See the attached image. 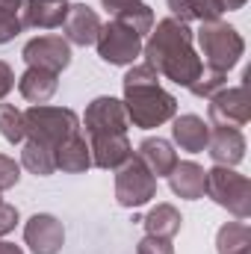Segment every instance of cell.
Instances as JSON below:
<instances>
[{
  "label": "cell",
  "mask_w": 251,
  "mask_h": 254,
  "mask_svg": "<svg viewBox=\"0 0 251 254\" xmlns=\"http://www.w3.org/2000/svg\"><path fill=\"white\" fill-rule=\"evenodd\" d=\"M198 45H201L204 60H207V68H216L225 74H228V68L240 63V57L246 51L243 36L222 21H204L198 30Z\"/></svg>",
  "instance_id": "cell-4"
},
{
  "label": "cell",
  "mask_w": 251,
  "mask_h": 254,
  "mask_svg": "<svg viewBox=\"0 0 251 254\" xmlns=\"http://www.w3.org/2000/svg\"><path fill=\"white\" fill-rule=\"evenodd\" d=\"M222 89H225V71H216V68H201V74L189 86V92L198 98H213Z\"/></svg>",
  "instance_id": "cell-26"
},
{
  "label": "cell",
  "mask_w": 251,
  "mask_h": 254,
  "mask_svg": "<svg viewBox=\"0 0 251 254\" xmlns=\"http://www.w3.org/2000/svg\"><path fill=\"white\" fill-rule=\"evenodd\" d=\"M0 133L6 142H24L27 130H24V113L15 110L12 104H0Z\"/></svg>",
  "instance_id": "cell-25"
},
{
  "label": "cell",
  "mask_w": 251,
  "mask_h": 254,
  "mask_svg": "<svg viewBox=\"0 0 251 254\" xmlns=\"http://www.w3.org/2000/svg\"><path fill=\"white\" fill-rule=\"evenodd\" d=\"M207 154L216 166H237L246 157V136L240 127H213L207 139Z\"/></svg>",
  "instance_id": "cell-12"
},
{
  "label": "cell",
  "mask_w": 251,
  "mask_h": 254,
  "mask_svg": "<svg viewBox=\"0 0 251 254\" xmlns=\"http://www.w3.org/2000/svg\"><path fill=\"white\" fill-rule=\"evenodd\" d=\"M95 45H98V57H101L104 63L130 65L139 57V51H142V36L133 33L125 21L116 18V21H110V24H101V33H98Z\"/></svg>",
  "instance_id": "cell-7"
},
{
  "label": "cell",
  "mask_w": 251,
  "mask_h": 254,
  "mask_svg": "<svg viewBox=\"0 0 251 254\" xmlns=\"http://www.w3.org/2000/svg\"><path fill=\"white\" fill-rule=\"evenodd\" d=\"M116 172V201L122 207H142L157 195V178L139 157L125 160Z\"/></svg>",
  "instance_id": "cell-6"
},
{
  "label": "cell",
  "mask_w": 251,
  "mask_h": 254,
  "mask_svg": "<svg viewBox=\"0 0 251 254\" xmlns=\"http://www.w3.org/2000/svg\"><path fill=\"white\" fill-rule=\"evenodd\" d=\"M216 243H219V254H249V246H251L249 225H243V222L225 225V228L219 231Z\"/></svg>",
  "instance_id": "cell-24"
},
{
  "label": "cell",
  "mask_w": 251,
  "mask_h": 254,
  "mask_svg": "<svg viewBox=\"0 0 251 254\" xmlns=\"http://www.w3.org/2000/svg\"><path fill=\"white\" fill-rule=\"evenodd\" d=\"M148 169H151V175L154 178H169V172L178 166V154L172 151V145L166 142V139H145L142 145H139V154H136Z\"/></svg>",
  "instance_id": "cell-17"
},
{
  "label": "cell",
  "mask_w": 251,
  "mask_h": 254,
  "mask_svg": "<svg viewBox=\"0 0 251 254\" xmlns=\"http://www.w3.org/2000/svg\"><path fill=\"white\" fill-rule=\"evenodd\" d=\"M204 192L225 210H231L237 219H249L251 216V184L249 178L237 175L228 166H216L207 172Z\"/></svg>",
  "instance_id": "cell-5"
},
{
  "label": "cell",
  "mask_w": 251,
  "mask_h": 254,
  "mask_svg": "<svg viewBox=\"0 0 251 254\" xmlns=\"http://www.w3.org/2000/svg\"><path fill=\"white\" fill-rule=\"evenodd\" d=\"M116 18H119V21H125L127 27H130L133 33H139V36L151 33V27H154V12H151L145 3L130 6V9H125V12H119Z\"/></svg>",
  "instance_id": "cell-27"
},
{
  "label": "cell",
  "mask_w": 251,
  "mask_h": 254,
  "mask_svg": "<svg viewBox=\"0 0 251 254\" xmlns=\"http://www.w3.org/2000/svg\"><path fill=\"white\" fill-rule=\"evenodd\" d=\"M21 166L24 169H30L33 175H39V178H48V175H54L57 172V160H54V151L51 148H45V145H39V142H24V151H21Z\"/></svg>",
  "instance_id": "cell-23"
},
{
  "label": "cell",
  "mask_w": 251,
  "mask_h": 254,
  "mask_svg": "<svg viewBox=\"0 0 251 254\" xmlns=\"http://www.w3.org/2000/svg\"><path fill=\"white\" fill-rule=\"evenodd\" d=\"M63 30H65V42L86 48V45H95V39H98V33H101V18H98L95 9H89L86 3H74V6H68Z\"/></svg>",
  "instance_id": "cell-13"
},
{
  "label": "cell",
  "mask_w": 251,
  "mask_h": 254,
  "mask_svg": "<svg viewBox=\"0 0 251 254\" xmlns=\"http://www.w3.org/2000/svg\"><path fill=\"white\" fill-rule=\"evenodd\" d=\"M251 119L249 89H222L210 98V122L216 127H243Z\"/></svg>",
  "instance_id": "cell-8"
},
{
  "label": "cell",
  "mask_w": 251,
  "mask_h": 254,
  "mask_svg": "<svg viewBox=\"0 0 251 254\" xmlns=\"http://www.w3.org/2000/svg\"><path fill=\"white\" fill-rule=\"evenodd\" d=\"M86 133H89V139L127 133L125 104L116 98H95L86 110Z\"/></svg>",
  "instance_id": "cell-9"
},
{
  "label": "cell",
  "mask_w": 251,
  "mask_h": 254,
  "mask_svg": "<svg viewBox=\"0 0 251 254\" xmlns=\"http://www.w3.org/2000/svg\"><path fill=\"white\" fill-rule=\"evenodd\" d=\"M204 181H207V172L198 166V163H178L172 172H169V184H172V190L175 195H181V198H187V201H195V198H201L204 195Z\"/></svg>",
  "instance_id": "cell-16"
},
{
  "label": "cell",
  "mask_w": 251,
  "mask_h": 254,
  "mask_svg": "<svg viewBox=\"0 0 251 254\" xmlns=\"http://www.w3.org/2000/svg\"><path fill=\"white\" fill-rule=\"evenodd\" d=\"M54 160H57V169L71 172V175L86 172V169L92 166V151H89L86 139L80 136V130H77V133H71L63 145L54 151Z\"/></svg>",
  "instance_id": "cell-18"
},
{
  "label": "cell",
  "mask_w": 251,
  "mask_h": 254,
  "mask_svg": "<svg viewBox=\"0 0 251 254\" xmlns=\"http://www.w3.org/2000/svg\"><path fill=\"white\" fill-rule=\"evenodd\" d=\"M65 15H68L65 0H24V9H21L24 27H39V30L63 27Z\"/></svg>",
  "instance_id": "cell-14"
},
{
  "label": "cell",
  "mask_w": 251,
  "mask_h": 254,
  "mask_svg": "<svg viewBox=\"0 0 251 254\" xmlns=\"http://www.w3.org/2000/svg\"><path fill=\"white\" fill-rule=\"evenodd\" d=\"M24 30V21H21V12H15V9H6V6H0V45H6V42H12L18 33Z\"/></svg>",
  "instance_id": "cell-28"
},
{
  "label": "cell",
  "mask_w": 251,
  "mask_h": 254,
  "mask_svg": "<svg viewBox=\"0 0 251 254\" xmlns=\"http://www.w3.org/2000/svg\"><path fill=\"white\" fill-rule=\"evenodd\" d=\"M181 213L172 207V204H157L145 219H142V225H145V231L151 234V237H163V240H172L178 231H181Z\"/></svg>",
  "instance_id": "cell-22"
},
{
  "label": "cell",
  "mask_w": 251,
  "mask_h": 254,
  "mask_svg": "<svg viewBox=\"0 0 251 254\" xmlns=\"http://www.w3.org/2000/svg\"><path fill=\"white\" fill-rule=\"evenodd\" d=\"M18 178H21V166H18L12 157L0 154V192L9 190V187H15V184H18Z\"/></svg>",
  "instance_id": "cell-29"
},
{
  "label": "cell",
  "mask_w": 251,
  "mask_h": 254,
  "mask_svg": "<svg viewBox=\"0 0 251 254\" xmlns=\"http://www.w3.org/2000/svg\"><path fill=\"white\" fill-rule=\"evenodd\" d=\"M92 151V163L98 169H119L125 160L133 157V148L127 142V133H119V136H98L92 139L89 145Z\"/></svg>",
  "instance_id": "cell-15"
},
{
  "label": "cell",
  "mask_w": 251,
  "mask_h": 254,
  "mask_svg": "<svg viewBox=\"0 0 251 254\" xmlns=\"http://www.w3.org/2000/svg\"><path fill=\"white\" fill-rule=\"evenodd\" d=\"M125 113L136 127H157L178 113V101L160 89V74L151 65H136L125 74Z\"/></svg>",
  "instance_id": "cell-2"
},
{
  "label": "cell",
  "mask_w": 251,
  "mask_h": 254,
  "mask_svg": "<svg viewBox=\"0 0 251 254\" xmlns=\"http://www.w3.org/2000/svg\"><path fill=\"white\" fill-rule=\"evenodd\" d=\"M169 9L175 12L178 21H219V15L225 12L222 0H169Z\"/></svg>",
  "instance_id": "cell-21"
},
{
  "label": "cell",
  "mask_w": 251,
  "mask_h": 254,
  "mask_svg": "<svg viewBox=\"0 0 251 254\" xmlns=\"http://www.w3.org/2000/svg\"><path fill=\"white\" fill-rule=\"evenodd\" d=\"M57 77H60V74L45 71V68H27L24 77L18 80V89H21V95H24L27 101L45 104V101H51V98L57 95V86H60Z\"/></svg>",
  "instance_id": "cell-19"
},
{
  "label": "cell",
  "mask_w": 251,
  "mask_h": 254,
  "mask_svg": "<svg viewBox=\"0 0 251 254\" xmlns=\"http://www.w3.org/2000/svg\"><path fill=\"white\" fill-rule=\"evenodd\" d=\"M24 63L30 68H45L60 74L63 68L71 65V48L63 36H39L24 45Z\"/></svg>",
  "instance_id": "cell-10"
},
{
  "label": "cell",
  "mask_w": 251,
  "mask_h": 254,
  "mask_svg": "<svg viewBox=\"0 0 251 254\" xmlns=\"http://www.w3.org/2000/svg\"><path fill=\"white\" fill-rule=\"evenodd\" d=\"M145 60L157 74H166L178 86H192L204 63L192 51V30L178 18H166L157 24L145 45Z\"/></svg>",
  "instance_id": "cell-1"
},
{
  "label": "cell",
  "mask_w": 251,
  "mask_h": 254,
  "mask_svg": "<svg viewBox=\"0 0 251 254\" xmlns=\"http://www.w3.org/2000/svg\"><path fill=\"white\" fill-rule=\"evenodd\" d=\"M24 240L33 249V254H57L65 240L63 222L48 216V213H36L24 228Z\"/></svg>",
  "instance_id": "cell-11"
},
{
  "label": "cell",
  "mask_w": 251,
  "mask_h": 254,
  "mask_svg": "<svg viewBox=\"0 0 251 254\" xmlns=\"http://www.w3.org/2000/svg\"><path fill=\"white\" fill-rule=\"evenodd\" d=\"M0 254H24L18 246H12V243H0Z\"/></svg>",
  "instance_id": "cell-34"
},
{
  "label": "cell",
  "mask_w": 251,
  "mask_h": 254,
  "mask_svg": "<svg viewBox=\"0 0 251 254\" xmlns=\"http://www.w3.org/2000/svg\"><path fill=\"white\" fill-rule=\"evenodd\" d=\"M139 254H175L172 249V243L169 240H163V237H145L142 243H139Z\"/></svg>",
  "instance_id": "cell-30"
},
{
  "label": "cell",
  "mask_w": 251,
  "mask_h": 254,
  "mask_svg": "<svg viewBox=\"0 0 251 254\" xmlns=\"http://www.w3.org/2000/svg\"><path fill=\"white\" fill-rule=\"evenodd\" d=\"M24 130H27L30 142H39V145L57 151L71 133L80 130V119L71 110H63V107L36 104L24 113Z\"/></svg>",
  "instance_id": "cell-3"
},
{
  "label": "cell",
  "mask_w": 251,
  "mask_h": 254,
  "mask_svg": "<svg viewBox=\"0 0 251 254\" xmlns=\"http://www.w3.org/2000/svg\"><path fill=\"white\" fill-rule=\"evenodd\" d=\"M15 225H18V210H15L12 204L0 201V237H3V234H9Z\"/></svg>",
  "instance_id": "cell-31"
},
{
  "label": "cell",
  "mask_w": 251,
  "mask_h": 254,
  "mask_svg": "<svg viewBox=\"0 0 251 254\" xmlns=\"http://www.w3.org/2000/svg\"><path fill=\"white\" fill-rule=\"evenodd\" d=\"M101 3H104L110 12H116V15H119V12H125V9H130V6H136L139 0H101Z\"/></svg>",
  "instance_id": "cell-33"
},
{
  "label": "cell",
  "mask_w": 251,
  "mask_h": 254,
  "mask_svg": "<svg viewBox=\"0 0 251 254\" xmlns=\"http://www.w3.org/2000/svg\"><path fill=\"white\" fill-rule=\"evenodd\" d=\"M172 133H175V142L184 151H189V154L204 151L207 139H210V127L204 125V119H198V116H181V119H175Z\"/></svg>",
  "instance_id": "cell-20"
},
{
  "label": "cell",
  "mask_w": 251,
  "mask_h": 254,
  "mask_svg": "<svg viewBox=\"0 0 251 254\" xmlns=\"http://www.w3.org/2000/svg\"><path fill=\"white\" fill-rule=\"evenodd\" d=\"M12 86H15V71L0 60V101L12 92Z\"/></svg>",
  "instance_id": "cell-32"
},
{
  "label": "cell",
  "mask_w": 251,
  "mask_h": 254,
  "mask_svg": "<svg viewBox=\"0 0 251 254\" xmlns=\"http://www.w3.org/2000/svg\"><path fill=\"white\" fill-rule=\"evenodd\" d=\"M225 3V9H240V6H246V0H222Z\"/></svg>",
  "instance_id": "cell-35"
}]
</instances>
